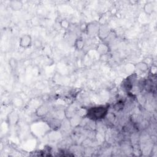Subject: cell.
I'll return each mask as SVG.
<instances>
[{
  "label": "cell",
  "mask_w": 157,
  "mask_h": 157,
  "mask_svg": "<svg viewBox=\"0 0 157 157\" xmlns=\"http://www.w3.org/2000/svg\"><path fill=\"white\" fill-rule=\"evenodd\" d=\"M59 26L60 27L64 29V30H67L70 27V23L69 21L67 20V19H63L61 20L59 22Z\"/></svg>",
  "instance_id": "4fadbf2b"
},
{
  "label": "cell",
  "mask_w": 157,
  "mask_h": 157,
  "mask_svg": "<svg viewBox=\"0 0 157 157\" xmlns=\"http://www.w3.org/2000/svg\"><path fill=\"white\" fill-rule=\"evenodd\" d=\"M96 50L100 55L110 53V48L109 44L104 42H102L101 43L97 45Z\"/></svg>",
  "instance_id": "8992f818"
},
{
  "label": "cell",
  "mask_w": 157,
  "mask_h": 157,
  "mask_svg": "<svg viewBox=\"0 0 157 157\" xmlns=\"http://www.w3.org/2000/svg\"><path fill=\"white\" fill-rule=\"evenodd\" d=\"M85 40L82 37H78L74 41V46L76 50L77 51H81L85 47Z\"/></svg>",
  "instance_id": "9c48e42d"
},
{
  "label": "cell",
  "mask_w": 157,
  "mask_h": 157,
  "mask_svg": "<svg viewBox=\"0 0 157 157\" xmlns=\"http://www.w3.org/2000/svg\"><path fill=\"white\" fill-rule=\"evenodd\" d=\"M112 56L110 55V53H107L102 55H100V59L102 61H108L110 58Z\"/></svg>",
  "instance_id": "9a60e30c"
},
{
  "label": "cell",
  "mask_w": 157,
  "mask_h": 157,
  "mask_svg": "<svg viewBox=\"0 0 157 157\" xmlns=\"http://www.w3.org/2000/svg\"><path fill=\"white\" fill-rule=\"evenodd\" d=\"M100 23L94 21L88 23L85 28V33L89 37H95L98 36Z\"/></svg>",
  "instance_id": "7a4b0ae2"
},
{
  "label": "cell",
  "mask_w": 157,
  "mask_h": 157,
  "mask_svg": "<svg viewBox=\"0 0 157 157\" xmlns=\"http://www.w3.org/2000/svg\"><path fill=\"white\" fill-rule=\"evenodd\" d=\"M9 65L12 70H15L18 66V61L15 58H12L9 60Z\"/></svg>",
  "instance_id": "5bb4252c"
},
{
  "label": "cell",
  "mask_w": 157,
  "mask_h": 157,
  "mask_svg": "<svg viewBox=\"0 0 157 157\" xmlns=\"http://www.w3.org/2000/svg\"><path fill=\"white\" fill-rule=\"evenodd\" d=\"M143 10L147 15H151L155 10L153 4L151 2H147L143 7Z\"/></svg>",
  "instance_id": "7c38bea8"
},
{
  "label": "cell",
  "mask_w": 157,
  "mask_h": 157,
  "mask_svg": "<svg viewBox=\"0 0 157 157\" xmlns=\"http://www.w3.org/2000/svg\"><path fill=\"white\" fill-rule=\"evenodd\" d=\"M149 72L152 75H156L157 72V67L155 65H153L150 67H149Z\"/></svg>",
  "instance_id": "2e32d148"
},
{
  "label": "cell",
  "mask_w": 157,
  "mask_h": 157,
  "mask_svg": "<svg viewBox=\"0 0 157 157\" xmlns=\"http://www.w3.org/2000/svg\"><path fill=\"white\" fill-rule=\"evenodd\" d=\"M123 102H122L121 101H120V102H117V103L115 105V106H114L115 109L117 110H120V109H122L123 107Z\"/></svg>",
  "instance_id": "e0dca14e"
},
{
  "label": "cell",
  "mask_w": 157,
  "mask_h": 157,
  "mask_svg": "<svg viewBox=\"0 0 157 157\" xmlns=\"http://www.w3.org/2000/svg\"><path fill=\"white\" fill-rule=\"evenodd\" d=\"M109 105H96L86 110L85 117L93 121H98L105 118L108 114Z\"/></svg>",
  "instance_id": "6da1fadb"
},
{
  "label": "cell",
  "mask_w": 157,
  "mask_h": 157,
  "mask_svg": "<svg viewBox=\"0 0 157 157\" xmlns=\"http://www.w3.org/2000/svg\"><path fill=\"white\" fill-rule=\"evenodd\" d=\"M9 7L13 11H20L23 7V3L19 0H12L9 2Z\"/></svg>",
  "instance_id": "ba28073f"
},
{
  "label": "cell",
  "mask_w": 157,
  "mask_h": 157,
  "mask_svg": "<svg viewBox=\"0 0 157 157\" xmlns=\"http://www.w3.org/2000/svg\"><path fill=\"white\" fill-rule=\"evenodd\" d=\"M47 124H48V126L50 127V128L54 130L59 129L61 126L60 120L56 118H53L49 120V121L47 122Z\"/></svg>",
  "instance_id": "8fae6325"
},
{
  "label": "cell",
  "mask_w": 157,
  "mask_h": 157,
  "mask_svg": "<svg viewBox=\"0 0 157 157\" xmlns=\"http://www.w3.org/2000/svg\"><path fill=\"white\" fill-rule=\"evenodd\" d=\"M111 29L107 24H100L98 34V37L102 41L104 42L109 36L111 32Z\"/></svg>",
  "instance_id": "3957f363"
},
{
  "label": "cell",
  "mask_w": 157,
  "mask_h": 157,
  "mask_svg": "<svg viewBox=\"0 0 157 157\" xmlns=\"http://www.w3.org/2000/svg\"><path fill=\"white\" fill-rule=\"evenodd\" d=\"M32 44V37L29 34H24L20 38L19 46L22 48H28L31 47Z\"/></svg>",
  "instance_id": "277c9868"
},
{
  "label": "cell",
  "mask_w": 157,
  "mask_h": 157,
  "mask_svg": "<svg viewBox=\"0 0 157 157\" xmlns=\"http://www.w3.org/2000/svg\"><path fill=\"white\" fill-rule=\"evenodd\" d=\"M18 120H19V115L16 112L12 111L8 114L7 121L9 124H11V125L15 124L18 122Z\"/></svg>",
  "instance_id": "52a82bcc"
},
{
  "label": "cell",
  "mask_w": 157,
  "mask_h": 157,
  "mask_svg": "<svg viewBox=\"0 0 157 157\" xmlns=\"http://www.w3.org/2000/svg\"><path fill=\"white\" fill-rule=\"evenodd\" d=\"M49 111L50 108L47 105L42 104L36 109L35 113L38 117H44L49 113Z\"/></svg>",
  "instance_id": "5b68a950"
},
{
  "label": "cell",
  "mask_w": 157,
  "mask_h": 157,
  "mask_svg": "<svg viewBox=\"0 0 157 157\" xmlns=\"http://www.w3.org/2000/svg\"><path fill=\"white\" fill-rule=\"evenodd\" d=\"M135 68L136 69H137L138 71H139L141 72L145 73L147 72V71H148L149 70V66L148 64L145 62V61H140L137 63H136L135 65Z\"/></svg>",
  "instance_id": "30bf717a"
}]
</instances>
